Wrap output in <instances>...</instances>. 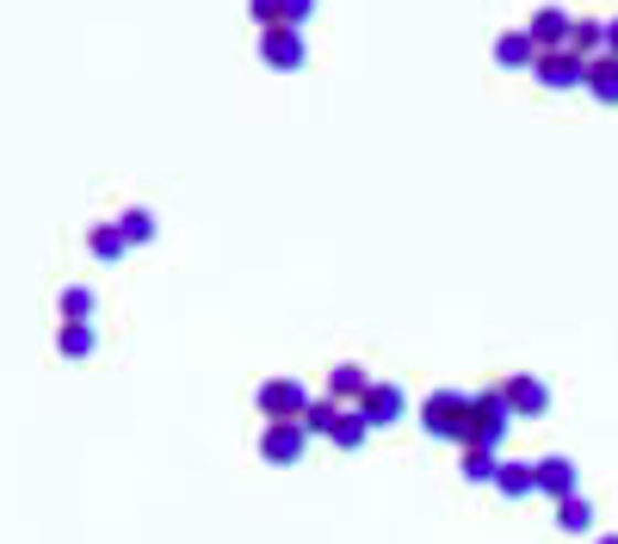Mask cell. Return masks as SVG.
Masks as SVG:
<instances>
[{
    "label": "cell",
    "mask_w": 618,
    "mask_h": 544,
    "mask_svg": "<svg viewBox=\"0 0 618 544\" xmlns=\"http://www.w3.org/2000/svg\"><path fill=\"white\" fill-rule=\"evenodd\" d=\"M508 427H513L508 396H501V390H477V396H470V420H464V439H458V446L464 451H501Z\"/></svg>",
    "instance_id": "cell-1"
},
{
    "label": "cell",
    "mask_w": 618,
    "mask_h": 544,
    "mask_svg": "<svg viewBox=\"0 0 618 544\" xmlns=\"http://www.w3.org/2000/svg\"><path fill=\"white\" fill-rule=\"evenodd\" d=\"M464 420H470V390H433L420 403V427L433 439H464Z\"/></svg>",
    "instance_id": "cell-2"
},
{
    "label": "cell",
    "mask_w": 618,
    "mask_h": 544,
    "mask_svg": "<svg viewBox=\"0 0 618 544\" xmlns=\"http://www.w3.org/2000/svg\"><path fill=\"white\" fill-rule=\"evenodd\" d=\"M254 403H260V415H266V420H303L316 396H309V390L297 384V377H266Z\"/></svg>",
    "instance_id": "cell-3"
},
{
    "label": "cell",
    "mask_w": 618,
    "mask_h": 544,
    "mask_svg": "<svg viewBox=\"0 0 618 544\" xmlns=\"http://www.w3.org/2000/svg\"><path fill=\"white\" fill-rule=\"evenodd\" d=\"M501 396H508L513 420H539V415H551V384H544L539 372H513L508 384H501Z\"/></svg>",
    "instance_id": "cell-4"
},
{
    "label": "cell",
    "mask_w": 618,
    "mask_h": 544,
    "mask_svg": "<svg viewBox=\"0 0 618 544\" xmlns=\"http://www.w3.org/2000/svg\"><path fill=\"white\" fill-rule=\"evenodd\" d=\"M260 63L278 68V75H297V68L309 63L303 32H291V25H278V32H260Z\"/></svg>",
    "instance_id": "cell-5"
},
{
    "label": "cell",
    "mask_w": 618,
    "mask_h": 544,
    "mask_svg": "<svg viewBox=\"0 0 618 544\" xmlns=\"http://www.w3.org/2000/svg\"><path fill=\"white\" fill-rule=\"evenodd\" d=\"M532 81L551 87V94H569V87H587V63H582V56H569V50H544L539 68H532Z\"/></svg>",
    "instance_id": "cell-6"
},
{
    "label": "cell",
    "mask_w": 618,
    "mask_h": 544,
    "mask_svg": "<svg viewBox=\"0 0 618 544\" xmlns=\"http://www.w3.org/2000/svg\"><path fill=\"white\" fill-rule=\"evenodd\" d=\"M303 446H309L303 420H266V434H260V458H266V465H297Z\"/></svg>",
    "instance_id": "cell-7"
},
{
    "label": "cell",
    "mask_w": 618,
    "mask_h": 544,
    "mask_svg": "<svg viewBox=\"0 0 618 544\" xmlns=\"http://www.w3.org/2000/svg\"><path fill=\"white\" fill-rule=\"evenodd\" d=\"M359 408H365L371 427H396V420L408 415V390L390 384V377H377V384L365 390V403H359Z\"/></svg>",
    "instance_id": "cell-8"
},
{
    "label": "cell",
    "mask_w": 618,
    "mask_h": 544,
    "mask_svg": "<svg viewBox=\"0 0 618 544\" xmlns=\"http://www.w3.org/2000/svg\"><path fill=\"white\" fill-rule=\"evenodd\" d=\"M539 489H544L551 501L582 495V470H575V458H569V451H551V458H539Z\"/></svg>",
    "instance_id": "cell-9"
},
{
    "label": "cell",
    "mask_w": 618,
    "mask_h": 544,
    "mask_svg": "<svg viewBox=\"0 0 618 544\" xmlns=\"http://www.w3.org/2000/svg\"><path fill=\"white\" fill-rule=\"evenodd\" d=\"M525 32H532V44H539V56H544V50H569V32H575V19L563 13V7H539V13H532V25H525Z\"/></svg>",
    "instance_id": "cell-10"
},
{
    "label": "cell",
    "mask_w": 618,
    "mask_h": 544,
    "mask_svg": "<svg viewBox=\"0 0 618 544\" xmlns=\"http://www.w3.org/2000/svg\"><path fill=\"white\" fill-rule=\"evenodd\" d=\"M494 68H539V44H532V32H501V38H494Z\"/></svg>",
    "instance_id": "cell-11"
},
{
    "label": "cell",
    "mask_w": 618,
    "mask_h": 544,
    "mask_svg": "<svg viewBox=\"0 0 618 544\" xmlns=\"http://www.w3.org/2000/svg\"><path fill=\"white\" fill-rule=\"evenodd\" d=\"M371 384H377V377H371L365 365H334V372H328V396H334V403H365Z\"/></svg>",
    "instance_id": "cell-12"
},
{
    "label": "cell",
    "mask_w": 618,
    "mask_h": 544,
    "mask_svg": "<svg viewBox=\"0 0 618 544\" xmlns=\"http://www.w3.org/2000/svg\"><path fill=\"white\" fill-rule=\"evenodd\" d=\"M87 254H93L99 266H118L124 254H130V242H124L118 223H93V230H87Z\"/></svg>",
    "instance_id": "cell-13"
},
{
    "label": "cell",
    "mask_w": 618,
    "mask_h": 544,
    "mask_svg": "<svg viewBox=\"0 0 618 544\" xmlns=\"http://www.w3.org/2000/svg\"><path fill=\"white\" fill-rule=\"evenodd\" d=\"M494 489L508 501H525L532 489H539V465H520V458H501V477H494Z\"/></svg>",
    "instance_id": "cell-14"
},
{
    "label": "cell",
    "mask_w": 618,
    "mask_h": 544,
    "mask_svg": "<svg viewBox=\"0 0 618 544\" xmlns=\"http://www.w3.org/2000/svg\"><path fill=\"white\" fill-rule=\"evenodd\" d=\"M56 353H62V359H75V365H81V359H93V353H99V334H93V322H62Z\"/></svg>",
    "instance_id": "cell-15"
},
{
    "label": "cell",
    "mask_w": 618,
    "mask_h": 544,
    "mask_svg": "<svg viewBox=\"0 0 618 544\" xmlns=\"http://www.w3.org/2000/svg\"><path fill=\"white\" fill-rule=\"evenodd\" d=\"M371 434H377V427L365 420V408H340V420H334V434H328V439H334L340 451H359Z\"/></svg>",
    "instance_id": "cell-16"
},
{
    "label": "cell",
    "mask_w": 618,
    "mask_h": 544,
    "mask_svg": "<svg viewBox=\"0 0 618 544\" xmlns=\"http://www.w3.org/2000/svg\"><path fill=\"white\" fill-rule=\"evenodd\" d=\"M569 56H582V63L606 56V19H575V32H569Z\"/></svg>",
    "instance_id": "cell-17"
},
{
    "label": "cell",
    "mask_w": 618,
    "mask_h": 544,
    "mask_svg": "<svg viewBox=\"0 0 618 544\" xmlns=\"http://www.w3.org/2000/svg\"><path fill=\"white\" fill-rule=\"evenodd\" d=\"M587 94L600 106H618V56H594L587 63Z\"/></svg>",
    "instance_id": "cell-18"
},
{
    "label": "cell",
    "mask_w": 618,
    "mask_h": 544,
    "mask_svg": "<svg viewBox=\"0 0 618 544\" xmlns=\"http://www.w3.org/2000/svg\"><path fill=\"white\" fill-rule=\"evenodd\" d=\"M556 526H563V532H575V538H582V532H594V501H587V495L556 501Z\"/></svg>",
    "instance_id": "cell-19"
},
{
    "label": "cell",
    "mask_w": 618,
    "mask_h": 544,
    "mask_svg": "<svg viewBox=\"0 0 618 544\" xmlns=\"http://www.w3.org/2000/svg\"><path fill=\"white\" fill-rule=\"evenodd\" d=\"M56 310H62V322H93V310H99V297H93V285H68Z\"/></svg>",
    "instance_id": "cell-20"
},
{
    "label": "cell",
    "mask_w": 618,
    "mask_h": 544,
    "mask_svg": "<svg viewBox=\"0 0 618 544\" xmlns=\"http://www.w3.org/2000/svg\"><path fill=\"white\" fill-rule=\"evenodd\" d=\"M118 230H124V242H130V248H149L154 235H161V230H154V211H124Z\"/></svg>",
    "instance_id": "cell-21"
},
{
    "label": "cell",
    "mask_w": 618,
    "mask_h": 544,
    "mask_svg": "<svg viewBox=\"0 0 618 544\" xmlns=\"http://www.w3.org/2000/svg\"><path fill=\"white\" fill-rule=\"evenodd\" d=\"M334 420H340V403L334 396H316V403H309V415H303V434H334Z\"/></svg>",
    "instance_id": "cell-22"
},
{
    "label": "cell",
    "mask_w": 618,
    "mask_h": 544,
    "mask_svg": "<svg viewBox=\"0 0 618 544\" xmlns=\"http://www.w3.org/2000/svg\"><path fill=\"white\" fill-rule=\"evenodd\" d=\"M464 477L494 489V477H501V451H464Z\"/></svg>",
    "instance_id": "cell-23"
},
{
    "label": "cell",
    "mask_w": 618,
    "mask_h": 544,
    "mask_svg": "<svg viewBox=\"0 0 618 544\" xmlns=\"http://www.w3.org/2000/svg\"><path fill=\"white\" fill-rule=\"evenodd\" d=\"M606 56H618V19H606Z\"/></svg>",
    "instance_id": "cell-24"
},
{
    "label": "cell",
    "mask_w": 618,
    "mask_h": 544,
    "mask_svg": "<svg viewBox=\"0 0 618 544\" xmlns=\"http://www.w3.org/2000/svg\"><path fill=\"white\" fill-rule=\"evenodd\" d=\"M594 544H618V532H606V538H594Z\"/></svg>",
    "instance_id": "cell-25"
}]
</instances>
